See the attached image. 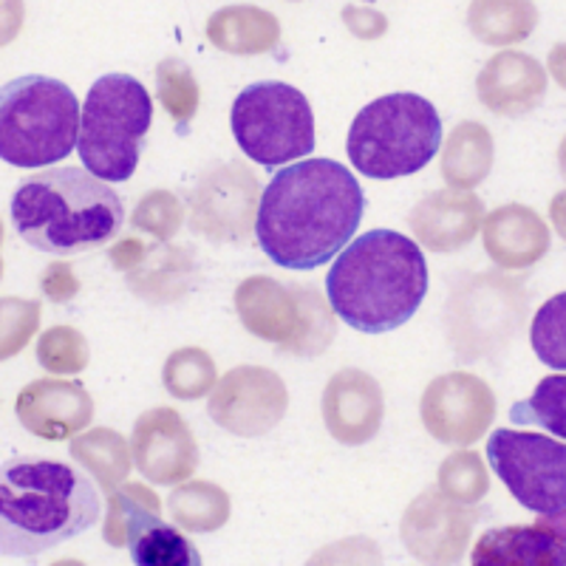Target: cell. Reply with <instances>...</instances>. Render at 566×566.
<instances>
[{"mask_svg":"<svg viewBox=\"0 0 566 566\" xmlns=\"http://www.w3.org/2000/svg\"><path fill=\"white\" fill-rule=\"evenodd\" d=\"M363 212L360 181L340 161H295L272 176L258 201V247L283 270H317L346 250Z\"/></svg>","mask_w":566,"mask_h":566,"instance_id":"6da1fadb","label":"cell"},{"mask_svg":"<svg viewBox=\"0 0 566 566\" xmlns=\"http://www.w3.org/2000/svg\"><path fill=\"white\" fill-rule=\"evenodd\" d=\"M328 306L357 332L382 335L411 321L428 295V264L413 239L371 230L357 235L326 275Z\"/></svg>","mask_w":566,"mask_h":566,"instance_id":"7a4b0ae2","label":"cell"},{"mask_svg":"<svg viewBox=\"0 0 566 566\" xmlns=\"http://www.w3.org/2000/svg\"><path fill=\"white\" fill-rule=\"evenodd\" d=\"M99 493L57 459L14 457L0 464V555L40 558L99 518Z\"/></svg>","mask_w":566,"mask_h":566,"instance_id":"3957f363","label":"cell"},{"mask_svg":"<svg viewBox=\"0 0 566 566\" xmlns=\"http://www.w3.org/2000/svg\"><path fill=\"white\" fill-rule=\"evenodd\" d=\"M125 224L123 199L83 168L40 170L12 196V227L49 255H77L108 244Z\"/></svg>","mask_w":566,"mask_h":566,"instance_id":"277c9868","label":"cell"},{"mask_svg":"<svg viewBox=\"0 0 566 566\" xmlns=\"http://www.w3.org/2000/svg\"><path fill=\"white\" fill-rule=\"evenodd\" d=\"M442 148V119L431 99L399 91L368 103L354 116L346 150L368 179L419 174Z\"/></svg>","mask_w":566,"mask_h":566,"instance_id":"5b68a950","label":"cell"},{"mask_svg":"<svg viewBox=\"0 0 566 566\" xmlns=\"http://www.w3.org/2000/svg\"><path fill=\"white\" fill-rule=\"evenodd\" d=\"M80 103L54 77L27 74L0 85V159L38 170L63 161L77 148Z\"/></svg>","mask_w":566,"mask_h":566,"instance_id":"8992f818","label":"cell"},{"mask_svg":"<svg viewBox=\"0 0 566 566\" xmlns=\"http://www.w3.org/2000/svg\"><path fill=\"white\" fill-rule=\"evenodd\" d=\"M154 123L148 88L130 74H105L91 85L80 114L77 154L99 181H128Z\"/></svg>","mask_w":566,"mask_h":566,"instance_id":"52a82bcc","label":"cell"},{"mask_svg":"<svg viewBox=\"0 0 566 566\" xmlns=\"http://www.w3.org/2000/svg\"><path fill=\"white\" fill-rule=\"evenodd\" d=\"M235 315L252 337L275 343L295 357H317L335 340V312L312 286H286L270 275H252L235 286Z\"/></svg>","mask_w":566,"mask_h":566,"instance_id":"ba28073f","label":"cell"},{"mask_svg":"<svg viewBox=\"0 0 566 566\" xmlns=\"http://www.w3.org/2000/svg\"><path fill=\"white\" fill-rule=\"evenodd\" d=\"M232 136L252 161L266 170L310 156L315 148V114L301 88L275 80L252 83L230 111Z\"/></svg>","mask_w":566,"mask_h":566,"instance_id":"9c48e42d","label":"cell"},{"mask_svg":"<svg viewBox=\"0 0 566 566\" xmlns=\"http://www.w3.org/2000/svg\"><path fill=\"white\" fill-rule=\"evenodd\" d=\"M488 462L524 510L541 518L566 510V442L499 428L488 439Z\"/></svg>","mask_w":566,"mask_h":566,"instance_id":"30bf717a","label":"cell"},{"mask_svg":"<svg viewBox=\"0 0 566 566\" xmlns=\"http://www.w3.org/2000/svg\"><path fill=\"white\" fill-rule=\"evenodd\" d=\"M290 408V391L281 374L264 366H235L210 394L207 413L235 437L255 439L281 424Z\"/></svg>","mask_w":566,"mask_h":566,"instance_id":"8fae6325","label":"cell"},{"mask_svg":"<svg viewBox=\"0 0 566 566\" xmlns=\"http://www.w3.org/2000/svg\"><path fill=\"white\" fill-rule=\"evenodd\" d=\"M258 179L247 165L207 168L190 193V227L210 241H244L255 230Z\"/></svg>","mask_w":566,"mask_h":566,"instance_id":"7c38bea8","label":"cell"},{"mask_svg":"<svg viewBox=\"0 0 566 566\" xmlns=\"http://www.w3.org/2000/svg\"><path fill=\"white\" fill-rule=\"evenodd\" d=\"M419 417L437 442L470 448L493 424L495 394L476 374H439L419 399Z\"/></svg>","mask_w":566,"mask_h":566,"instance_id":"4fadbf2b","label":"cell"},{"mask_svg":"<svg viewBox=\"0 0 566 566\" xmlns=\"http://www.w3.org/2000/svg\"><path fill=\"white\" fill-rule=\"evenodd\" d=\"M479 522L476 507L451 502L437 488L422 493L408 504L399 522V538L408 553L424 566H451L468 553L470 535Z\"/></svg>","mask_w":566,"mask_h":566,"instance_id":"5bb4252c","label":"cell"},{"mask_svg":"<svg viewBox=\"0 0 566 566\" xmlns=\"http://www.w3.org/2000/svg\"><path fill=\"white\" fill-rule=\"evenodd\" d=\"M453 315H464L453 323V335L464 332L468 343L459 348L462 360H473L488 348L504 346L515 326L524 321V292L518 281L502 275H479L453 297Z\"/></svg>","mask_w":566,"mask_h":566,"instance_id":"9a60e30c","label":"cell"},{"mask_svg":"<svg viewBox=\"0 0 566 566\" xmlns=\"http://www.w3.org/2000/svg\"><path fill=\"white\" fill-rule=\"evenodd\" d=\"M130 457L154 484H185L199 468V444L176 408L159 406L136 419Z\"/></svg>","mask_w":566,"mask_h":566,"instance_id":"2e32d148","label":"cell"},{"mask_svg":"<svg viewBox=\"0 0 566 566\" xmlns=\"http://www.w3.org/2000/svg\"><path fill=\"white\" fill-rule=\"evenodd\" d=\"M14 413L32 437L63 442L88 428L94 419V399L83 382L43 377L20 388Z\"/></svg>","mask_w":566,"mask_h":566,"instance_id":"e0dca14e","label":"cell"},{"mask_svg":"<svg viewBox=\"0 0 566 566\" xmlns=\"http://www.w3.org/2000/svg\"><path fill=\"white\" fill-rule=\"evenodd\" d=\"M321 413L332 439L348 448L371 442L386 417L380 382L360 368H340L323 388Z\"/></svg>","mask_w":566,"mask_h":566,"instance_id":"ac0fdd59","label":"cell"},{"mask_svg":"<svg viewBox=\"0 0 566 566\" xmlns=\"http://www.w3.org/2000/svg\"><path fill=\"white\" fill-rule=\"evenodd\" d=\"M484 216V201L476 193L439 190L413 205L408 227L424 250L457 252L476 239Z\"/></svg>","mask_w":566,"mask_h":566,"instance_id":"d6986e66","label":"cell"},{"mask_svg":"<svg viewBox=\"0 0 566 566\" xmlns=\"http://www.w3.org/2000/svg\"><path fill=\"white\" fill-rule=\"evenodd\" d=\"M479 103L499 116H524L547 97V71L524 52H499L476 80Z\"/></svg>","mask_w":566,"mask_h":566,"instance_id":"ffe728a7","label":"cell"},{"mask_svg":"<svg viewBox=\"0 0 566 566\" xmlns=\"http://www.w3.org/2000/svg\"><path fill=\"white\" fill-rule=\"evenodd\" d=\"M484 252L502 270H527L549 252V227L527 205H502L484 216Z\"/></svg>","mask_w":566,"mask_h":566,"instance_id":"44dd1931","label":"cell"},{"mask_svg":"<svg viewBox=\"0 0 566 566\" xmlns=\"http://www.w3.org/2000/svg\"><path fill=\"white\" fill-rule=\"evenodd\" d=\"M116 270L128 275L130 290L148 301H174L190 286V258L165 244L148 247L139 239H125L111 250Z\"/></svg>","mask_w":566,"mask_h":566,"instance_id":"7402d4cb","label":"cell"},{"mask_svg":"<svg viewBox=\"0 0 566 566\" xmlns=\"http://www.w3.org/2000/svg\"><path fill=\"white\" fill-rule=\"evenodd\" d=\"M473 566H566V544L558 533L535 524L488 530L476 541Z\"/></svg>","mask_w":566,"mask_h":566,"instance_id":"603a6c76","label":"cell"},{"mask_svg":"<svg viewBox=\"0 0 566 566\" xmlns=\"http://www.w3.org/2000/svg\"><path fill=\"white\" fill-rule=\"evenodd\" d=\"M205 34L219 52L255 57L277 49L281 20L261 7H224L207 18Z\"/></svg>","mask_w":566,"mask_h":566,"instance_id":"cb8c5ba5","label":"cell"},{"mask_svg":"<svg viewBox=\"0 0 566 566\" xmlns=\"http://www.w3.org/2000/svg\"><path fill=\"white\" fill-rule=\"evenodd\" d=\"M493 159L495 150L490 130L482 123H459L444 139L442 179L459 193H470L488 179Z\"/></svg>","mask_w":566,"mask_h":566,"instance_id":"d4e9b609","label":"cell"},{"mask_svg":"<svg viewBox=\"0 0 566 566\" xmlns=\"http://www.w3.org/2000/svg\"><path fill=\"white\" fill-rule=\"evenodd\" d=\"M71 459L83 464L91 476L97 479L99 488L105 493H114L119 484H125L130 468H134V457H130V444L114 428H94L71 442Z\"/></svg>","mask_w":566,"mask_h":566,"instance_id":"484cf974","label":"cell"},{"mask_svg":"<svg viewBox=\"0 0 566 566\" xmlns=\"http://www.w3.org/2000/svg\"><path fill=\"white\" fill-rule=\"evenodd\" d=\"M168 510L185 533H216L230 522V495L219 484L196 479L170 490Z\"/></svg>","mask_w":566,"mask_h":566,"instance_id":"4316f807","label":"cell"},{"mask_svg":"<svg viewBox=\"0 0 566 566\" xmlns=\"http://www.w3.org/2000/svg\"><path fill=\"white\" fill-rule=\"evenodd\" d=\"M468 27L488 45L522 43L538 27V9L522 0H484L468 9Z\"/></svg>","mask_w":566,"mask_h":566,"instance_id":"83f0119b","label":"cell"},{"mask_svg":"<svg viewBox=\"0 0 566 566\" xmlns=\"http://www.w3.org/2000/svg\"><path fill=\"white\" fill-rule=\"evenodd\" d=\"M154 515H161V499L150 488L139 482H125L108 495V513H105L103 538L108 547H128L130 538Z\"/></svg>","mask_w":566,"mask_h":566,"instance_id":"f1b7e54d","label":"cell"},{"mask_svg":"<svg viewBox=\"0 0 566 566\" xmlns=\"http://www.w3.org/2000/svg\"><path fill=\"white\" fill-rule=\"evenodd\" d=\"M134 566H205L196 544L176 527L154 515L142 524L128 544Z\"/></svg>","mask_w":566,"mask_h":566,"instance_id":"f546056e","label":"cell"},{"mask_svg":"<svg viewBox=\"0 0 566 566\" xmlns=\"http://www.w3.org/2000/svg\"><path fill=\"white\" fill-rule=\"evenodd\" d=\"M161 382L176 399H199L212 394L219 382V368L210 352L199 346L176 348L161 368Z\"/></svg>","mask_w":566,"mask_h":566,"instance_id":"4dcf8cb0","label":"cell"},{"mask_svg":"<svg viewBox=\"0 0 566 566\" xmlns=\"http://www.w3.org/2000/svg\"><path fill=\"white\" fill-rule=\"evenodd\" d=\"M515 424H538L566 442V374H549L535 386L530 399L510 408Z\"/></svg>","mask_w":566,"mask_h":566,"instance_id":"1f68e13d","label":"cell"},{"mask_svg":"<svg viewBox=\"0 0 566 566\" xmlns=\"http://www.w3.org/2000/svg\"><path fill=\"white\" fill-rule=\"evenodd\" d=\"M156 99L179 125L193 119L201 103V91L193 69L185 60L165 57L156 65Z\"/></svg>","mask_w":566,"mask_h":566,"instance_id":"d6a6232c","label":"cell"},{"mask_svg":"<svg viewBox=\"0 0 566 566\" xmlns=\"http://www.w3.org/2000/svg\"><path fill=\"white\" fill-rule=\"evenodd\" d=\"M437 490L448 495L451 502L464 504V507H476L490 490L488 468L476 451H459L451 453L439 464Z\"/></svg>","mask_w":566,"mask_h":566,"instance_id":"836d02e7","label":"cell"},{"mask_svg":"<svg viewBox=\"0 0 566 566\" xmlns=\"http://www.w3.org/2000/svg\"><path fill=\"white\" fill-rule=\"evenodd\" d=\"M530 346L544 366L566 371V292L553 295L535 312Z\"/></svg>","mask_w":566,"mask_h":566,"instance_id":"e575fe53","label":"cell"},{"mask_svg":"<svg viewBox=\"0 0 566 566\" xmlns=\"http://www.w3.org/2000/svg\"><path fill=\"white\" fill-rule=\"evenodd\" d=\"M88 360V340L74 326H52L38 337V363L49 374H80Z\"/></svg>","mask_w":566,"mask_h":566,"instance_id":"d590c367","label":"cell"},{"mask_svg":"<svg viewBox=\"0 0 566 566\" xmlns=\"http://www.w3.org/2000/svg\"><path fill=\"white\" fill-rule=\"evenodd\" d=\"M40 310L38 301L29 297H0V363L18 357L38 335Z\"/></svg>","mask_w":566,"mask_h":566,"instance_id":"8d00e7d4","label":"cell"},{"mask_svg":"<svg viewBox=\"0 0 566 566\" xmlns=\"http://www.w3.org/2000/svg\"><path fill=\"white\" fill-rule=\"evenodd\" d=\"M181 221H185V207L168 190H150V193L142 196L139 205L134 207V216H130L134 230L148 232L150 239H156L159 244L174 239L181 230Z\"/></svg>","mask_w":566,"mask_h":566,"instance_id":"74e56055","label":"cell"},{"mask_svg":"<svg viewBox=\"0 0 566 566\" xmlns=\"http://www.w3.org/2000/svg\"><path fill=\"white\" fill-rule=\"evenodd\" d=\"M306 566H382V547L368 535H348L317 549Z\"/></svg>","mask_w":566,"mask_h":566,"instance_id":"f35d334b","label":"cell"},{"mask_svg":"<svg viewBox=\"0 0 566 566\" xmlns=\"http://www.w3.org/2000/svg\"><path fill=\"white\" fill-rule=\"evenodd\" d=\"M40 290L52 303H69L80 292V277L74 275L69 261H54V264L45 266L43 277H40Z\"/></svg>","mask_w":566,"mask_h":566,"instance_id":"ab89813d","label":"cell"},{"mask_svg":"<svg viewBox=\"0 0 566 566\" xmlns=\"http://www.w3.org/2000/svg\"><path fill=\"white\" fill-rule=\"evenodd\" d=\"M343 20H346V27L363 40L382 38L388 29L386 14L377 12V9H368V7H346L343 9Z\"/></svg>","mask_w":566,"mask_h":566,"instance_id":"60d3db41","label":"cell"},{"mask_svg":"<svg viewBox=\"0 0 566 566\" xmlns=\"http://www.w3.org/2000/svg\"><path fill=\"white\" fill-rule=\"evenodd\" d=\"M27 7L23 3H0V45H9L23 29Z\"/></svg>","mask_w":566,"mask_h":566,"instance_id":"b9f144b4","label":"cell"},{"mask_svg":"<svg viewBox=\"0 0 566 566\" xmlns=\"http://www.w3.org/2000/svg\"><path fill=\"white\" fill-rule=\"evenodd\" d=\"M547 69H549V74H553L555 83L566 91V43H558L553 52H549Z\"/></svg>","mask_w":566,"mask_h":566,"instance_id":"7bdbcfd3","label":"cell"},{"mask_svg":"<svg viewBox=\"0 0 566 566\" xmlns=\"http://www.w3.org/2000/svg\"><path fill=\"white\" fill-rule=\"evenodd\" d=\"M549 219H553V227L558 230L560 239L566 241V190L555 193V199L549 201Z\"/></svg>","mask_w":566,"mask_h":566,"instance_id":"ee69618b","label":"cell"},{"mask_svg":"<svg viewBox=\"0 0 566 566\" xmlns=\"http://www.w3.org/2000/svg\"><path fill=\"white\" fill-rule=\"evenodd\" d=\"M541 524L553 530V533H558L566 544V510L560 515H553V518H541Z\"/></svg>","mask_w":566,"mask_h":566,"instance_id":"f6af8a7d","label":"cell"},{"mask_svg":"<svg viewBox=\"0 0 566 566\" xmlns=\"http://www.w3.org/2000/svg\"><path fill=\"white\" fill-rule=\"evenodd\" d=\"M558 168H560V176H564V181H566V136L560 139V148H558Z\"/></svg>","mask_w":566,"mask_h":566,"instance_id":"bcb514c9","label":"cell"},{"mask_svg":"<svg viewBox=\"0 0 566 566\" xmlns=\"http://www.w3.org/2000/svg\"><path fill=\"white\" fill-rule=\"evenodd\" d=\"M52 566H88V564H83V560L77 558H63V560H54Z\"/></svg>","mask_w":566,"mask_h":566,"instance_id":"7dc6e473","label":"cell"},{"mask_svg":"<svg viewBox=\"0 0 566 566\" xmlns=\"http://www.w3.org/2000/svg\"><path fill=\"white\" fill-rule=\"evenodd\" d=\"M0 247H3V221H0ZM0 277H3V255H0Z\"/></svg>","mask_w":566,"mask_h":566,"instance_id":"c3c4849f","label":"cell"}]
</instances>
